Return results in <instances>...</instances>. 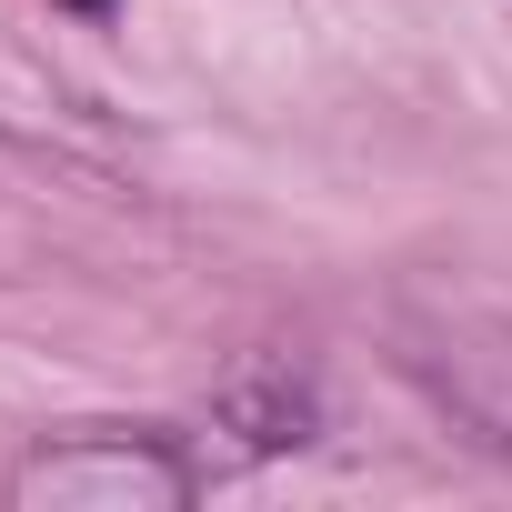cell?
Instances as JSON below:
<instances>
[{"mask_svg":"<svg viewBox=\"0 0 512 512\" xmlns=\"http://www.w3.org/2000/svg\"><path fill=\"white\" fill-rule=\"evenodd\" d=\"M201 462L171 432H51L11 462L21 512H181Z\"/></svg>","mask_w":512,"mask_h":512,"instance_id":"1","label":"cell"},{"mask_svg":"<svg viewBox=\"0 0 512 512\" xmlns=\"http://www.w3.org/2000/svg\"><path fill=\"white\" fill-rule=\"evenodd\" d=\"M61 11H91V21H101V11H111V0H61Z\"/></svg>","mask_w":512,"mask_h":512,"instance_id":"2","label":"cell"}]
</instances>
